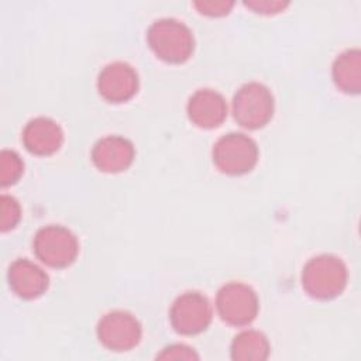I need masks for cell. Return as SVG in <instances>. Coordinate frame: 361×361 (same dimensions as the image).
<instances>
[{
  "label": "cell",
  "mask_w": 361,
  "mask_h": 361,
  "mask_svg": "<svg viewBox=\"0 0 361 361\" xmlns=\"http://www.w3.org/2000/svg\"><path fill=\"white\" fill-rule=\"evenodd\" d=\"M148 39L157 55L171 62L186 59L193 47L189 30L173 20L157 21L149 30Z\"/></svg>",
  "instance_id": "1"
},
{
  "label": "cell",
  "mask_w": 361,
  "mask_h": 361,
  "mask_svg": "<svg viewBox=\"0 0 361 361\" xmlns=\"http://www.w3.org/2000/svg\"><path fill=\"white\" fill-rule=\"evenodd\" d=\"M34 250L41 261L52 267H62L75 258L78 244L68 230L58 226H49L37 233Z\"/></svg>",
  "instance_id": "2"
},
{
  "label": "cell",
  "mask_w": 361,
  "mask_h": 361,
  "mask_svg": "<svg viewBox=\"0 0 361 361\" xmlns=\"http://www.w3.org/2000/svg\"><path fill=\"white\" fill-rule=\"evenodd\" d=\"M234 116L245 127H259L272 116V97L258 85L250 83L240 89L234 99Z\"/></svg>",
  "instance_id": "3"
},
{
  "label": "cell",
  "mask_w": 361,
  "mask_h": 361,
  "mask_svg": "<svg viewBox=\"0 0 361 361\" xmlns=\"http://www.w3.org/2000/svg\"><path fill=\"white\" fill-rule=\"evenodd\" d=\"M214 159L224 172H245L255 164L257 148L248 137L243 134H228L217 142Z\"/></svg>",
  "instance_id": "4"
},
{
  "label": "cell",
  "mask_w": 361,
  "mask_h": 361,
  "mask_svg": "<svg viewBox=\"0 0 361 361\" xmlns=\"http://www.w3.org/2000/svg\"><path fill=\"white\" fill-rule=\"evenodd\" d=\"M97 333L100 341L114 351H126L134 347L141 336L137 320L123 312L106 314L99 324Z\"/></svg>",
  "instance_id": "5"
},
{
  "label": "cell",
  "mask_w": 361,
  "mask_h": 361,
  "mask_svg": "<svg viewBox=\"0 0 361 361\" xmlns=\"http://www.w3.org/2000/svg\"><path fill=\"white\" fill-rule=\"evenodd\" d=\"M217 307L221 317L228 323L244 324L252 320L257 313V298L250 288L230 283L219 292Z\"/></svg>",
  "instance_id": "6"
},
{
  "label": "cell",
  "mask_w": 361,
  "mask_h": 361,
  "mask_svg": "<svg viewBox=\"0 0 361 361\" xmlns=\"http://www.w3.org/2000/svg\"><path fill=\"white\" fill-rule=\"evenodd\" d=\"M171 319L178 331L185 334L199 333L210 322L209 303L196 292L185 293L173 303Z\"/></svg>",
  "instance_id": "7"
},
{
  "label": "cell",
  "mask_w": 361,
  "mask_h": 361,
  "mask_svg": "<svg viewBox=\"0 0 361 361\" xmlns=\"http://www.w3.org/2000/svg\"><path fill=\"white\" fill-rule=\"evenodd\" d=\"M340 283L341 269L333 258H314L303 272V285L314 296H329L340 288Z\"/></svg>",
  "instance_id": "8"
},
{
  "label": "cell",
  "mask_w": 361,
  "mask_h": 361,
  "mask_svg": "<svg viewBox=\"0 0 361 361\" xmlns=\"http://www.w3.org/2000/svg\"><path fill=\"white\" fill-rule=\"evenodd\" d=\"M135 89L137 76L126 63H111L99 76V90L111 102H121L131 97Z\"/></svg>",
  "instance_id": "9"
},
{
  "label": "cell",
  "mask_w": 361,
  "mask_h": 361,
  "mask_svg": "<svg viewBox=\"0 0 361 361\" xmlns=\"http://www.w3.org/2000/svg\"><path fill=\"white\" fill-rule=\"evenodd\" d=\"M7 278L10 288L25 299L41 295L48 283L47 275L28 259L14 261L8 268Z\"/></svg>",
  "instance_id": "10"
},
{
  "label": "cell",
  "mask_w": 361,
  "mask_h": 361,
  "mask_svg": "<svg viewBox=\"0 0 361 361\" xmlns=\"http://www.w3.org/2000/svg\"><path fill=\"white\" fill-rule=\"evenodd\" d=\"M23 142L25 148L34 154H49L59 148L62 131L58 124L49 118H34L23 131Z\"/></svg>",
  "instance_id": "11"
},
{
  "label": "cell",
  "mask_w": 361,
  "mask_h": 361,
  "mask_svg": "<svg viewBox=\"0 0 361 361\" xmlns=\"http://www.w3.org/2000/svg\"><path fill=\"white\" fill-rule=\"evenodd\" d=\"M93 159L103 171H121L133 159L131 144L118 137H107L96 144Z\"/></svg>",
  "instance_id": "12"
},
{
  "label": "cell",
  "mask_w": 361,
  "mask_h": 361,
  "mask_svg": "<svg viewBox=\"0 0 361 361\" xmlns=\"http://www.w3.org/2000/svg\"><path fill=\"white\" fill-rule=\"evenodd\" d=\"M189 114L196 124L213 127L224 118L226 104L220 94L210 90H200L190 99Z\"/></svg>",
  "instance_id": "13"
},
{
  "label": "cell",
  "mask_w": 361,
  "mask_h": 361,
  "mask_svg": "<svg viewBox=\"0 0 361 361\" xmlns=\"http://www.w3.org/2000/svg\"><path fill=\"white\" fill-rule=\"evenodd\" d=\"M231 353L235 360H262L268 355V344L262 334L245 331L235 337Z\"/></svg>",
  "instance_id": "14"
},
{
  "label": "cell",
  "mask_w": 361,
  "mask_h": 361,
  "mask_svg": "<svg viewBox=\"0 0 361 361\" xmlns=\"http://www.w3.org/2000/svg\"><path fill=\"white\" fill-rule=\"evenodd\" d=\"M23 172V162L20 157L8 149L1 151L0 154V183L8 186L14 183Z\"/></svg>",
  "instance_id": "15"
},
{
  "label": "cell",
  "mask_w": 361,
  "mask_h": 361,
  "mask_svg": "<svg viewBox=\"0 0 361 361\" xmlns=\"http://www.w3.org/2000/svg\"><path fill=\"white\" fill-rule=\"evenodd\" d=\"M1 203V230L7 231L16 226V223L20 219V206L18 203L7 195H3L0 199Z\"/></svg>",
  "instance_id": "16"
},
{
  "label": "cell",
  "mask_w": 361,
  "mask_h": 361,
  "mask_svg": "<svg viewBox=\"0 0 361 361\" xmlns=\"http://www.w3.org/2000/svg\"><path fill=\"white\" fill-rule=\"evenodd\" d=\"M169 351H165V354L159 355V357H165V358H193L196 357L192 351H189V348L185 347H171L168 348Z\"/></svg>",
  "instance_id": "17"
}]
</instances>
